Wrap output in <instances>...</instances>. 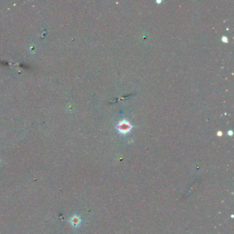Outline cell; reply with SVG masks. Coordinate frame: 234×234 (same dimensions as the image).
<instances>
[{"label": "cell", "mask_w": 234, "mask_h": 234, "mask_svg": "<svg viewBox=\"0 0 234 234\" xmlns=\"http://www.w3.org/2000/svg\"><path fill=\"white\" fill-rule=\"evenodd\" d=\"M132 126L129 123L127 122L126 121H122L119 123L118 126H117V129H118L119 132L122 134L128 133L131 130Z\"/></svg>", "instance_id": "6da1fadb"}, {"label": "cell", "mask_w": 234, "mask_h": 234, "mask_svg": "<svg viewBox=\"0 0 234 234\" xmlns=\"http://www.w3.org/2000/svg\"><path fill=\"white\" fill-rule=\"evenodd\" d=\"M69 221L70 222H71V224H72L73 226H75V227H78V226H80V224H81V219L80 217L77 215H73L72 217H71Z\"/></svg>", "instance_id": "7a4b0ae2"}, {"label": "cell", "mask_w": 234, "mask_h": 234, "mask_svg": "<svg viewBox=\"0 0 234 234\" xmlns=\"http://www.w3.org/2000/svg\"><path fill=\"white\" fill-rule=\"evenodd\" d=\"M222 41L226 43V42H227V38H226V37H222Z\"/></svg>", "instance_id": "3957f363"}, {"label": "cell", "mask_w": 234, "mask_h": 234, "mask_svg": "<svg viewBox=\"0 0 234 234\" xmlns=\"http://www.w3.org/2000/svg\"><path fill=\"white\" fill-rule=\"evenodd\" d=\"M228 134H229V135H232V134H233V132H232L231 130H230V131L228 132Z\"/></svg>", "instance_id": "277c9868"}, {"label": "cell", "mask_w": 234, "mask_h": 234, "mask_svg": "<svg viewBox=\"0 0 234 234\" xmlns=\"http://www.w3.org/2000/svg\"><path fill=\"white\" fill-rule=\"evenodd\" d=\"M161 1H156V3H161Z\"/></svg>", "instance_id": "5b68a950"}]
</instances>
